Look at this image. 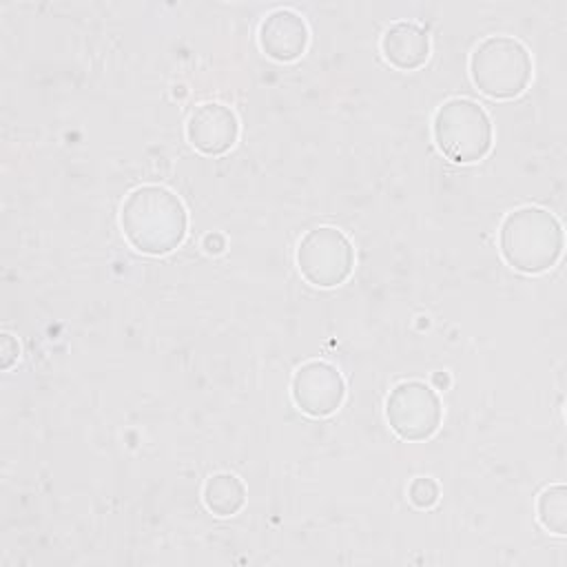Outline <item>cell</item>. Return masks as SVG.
Here are the masks:
<instances>
[{"label":"cell","mask_w":567,"mask_h":567,"mask_svg":"<svg viewBox=\"0 0 567 567\" xmlns=\"http://www.w3.org/2000/svg\"><path fill=\"white\" fill-rule=\"evenodd\" d=\"M563 226L540 206H520L507 213L498 228L503 259L523 275H538L556 266L563 255Z\"/></svg>","instance_id":"2"},{"label":"cell","mask_w":567,"mask_h":567,"mask_svg":"<svg viewBox=\"0 0 567 567\" xmlns=\"http://www.w3.org/2000/svg\"><path fill=\"white\" fill-rule=\"evenodd\" d=\"M381 53L385 62L399 71L421 69L430 58V35L410 20L392 22L381 35Z\"/></svg>","instance_id":"10"},{"label":"cell","mask_w":567,"mask_h":567,"mask_svg":"<svg viewBox=\"0 0 567 567\" xmlns=\"http://www.w3.org/2000/svg\"><path fill=\"white\" fill-rule=\"evenodd\" d=\"M0 348H2V354H0L2 370H9L18 361V357H20V346H18V341L9 332H4Z\"/></svg>","instance_id":"14"},{"label":"cell","mask_w":567,"mask_h":567,"mask_svg":"<svg viewBox=\"0 0 567 567\" xmlns=\"http://www.w3.org/2000/svg\"><path fill=\"white\" fill-rule=\"evenodd\" d=\"M292 403L308 416L321 419L337 412L346 399V381L341 372L321 359L301 363L290 381Z\"/></svg>","instance_id":"7"},{"label":"cell","mask_w":567,"mask_h":567,"mask_svg":"<svg viewBox=\"0 0 567 567\" xmlns=\"http://www.w3.org/2000/svg\"><path fill=\"white\" fill-rule=\"evenodd\" d=\"M301 277L317 288L341 286L354 270V248L348 235L334 226L308 230L295 252Z\"/></svg>","instance_id":"5"},{"label":"cell","mask_w":567,"mask_h":567,"mask_svg":"<svg viewBox=\"0 0 567 567\" xmlns=\"http://www.w3.org/2000/svg\"><path fill=\"white\" fill-rule=\"evenodd\" d=\"M202 248H204L208 255H219V252H224V248H226V237H224L221 233H208V235H204Z\"/></svg>","instance_id":"15"},{"label":"cell","mask_w":567,"mask_h":567,"mask_svg":"<svg viewBox=\"0 0 567 567\" xmlns=\"http://www.w3.org/2000/svg\"><path fill=\"white\" fill-rule=\"evenodd\" d=\"M470 78L487 97L512 100L532 80V55L512 35H487L470 55Z\"/></svg>","instance_id":"3"},{"label":"cell","mask_w":567,"mask_h":567,"mask_svg":"<svg viewBox=\"0 0 567 567\" xmlns=\"http://www.w3.org/2000/svg\"><path fill=\"white\" fill-rule=\"evenodd\" d=\"M237 137V115L221 102H202L186 120V140L202 155H221L235 146Z\"/></svg>","instance_id":"8"},{"label":"cell","mask_w":567,"mask_h":567,"mask_svg":"<svg viewBox=\"0 0 567 567\" xmlns=\"http://www.w3.org/2000/svg\"><path fill=\"white\" fill-rule=\"evenodd\" d=\"M432 383H434V390H445V388H450V374L447 372H434Z\"/></svg>","instance_id":"16"},{"label":"cell","mask_w":567,"mask_h":567,"mask_svg":"<svg viewBox=\"0 0 567 567\" xmlns=\"http://www.w3.org/2000/svg\"><path fill=\"white\" fill-rule=\"evenodd\" d=\"M536 518L547 532H551L556 536H565V532H567V489H565V485H549L538 494Z\"/></svg>","instance_id":"12"},{"label":"cell","mask_w":567,"mask_h":567,"mask_svg":"<svg viewBox=\"0 0 567 567\" xmlns=\"http://www.w3.org/2000/svg\"><path fill=\"white\" fill-rule=\"evenodd\" d=\"M259 49L275 62L299 60L310 40L306 20L292 9H275L261 22L257 31Z\"/></svg>","instance_id":"9"},{"label":"cell","mask_w":567,"mask_h":567,"mask_svg":"<svg viewBox=\"0 0 567 567\" xmlns=\"http://www.w3.org/2000/svg\"><path fill=\"white\" fill-rule=\"evenodd\" d=\"M120 228L131 248L159 257L173 252L186 237L188 213L168 188L144 184L133 188L120 208Z\"/></svg>","instance_id":"1"},{"label":"cell","mask_w":567,"mask_h":567,"mask_svg":"<svg viewBox=\"0 0 567 567\" xmlns=\"http://www.w3.org/2000/svg\"><path fill=\"white\" fill-rule=\"evenodd\" d=\"M202 498L215 516H235L246 505V485L235 474L219 472L206 478Z\"/></svg>","instance_id":"11"},{"label":"cell","mask_w":567,"mask_h":567,"mask_svg":"<svg viewBox=\"0 0 567 567\" xmlns=\"http://www.w3.org/2000/svg\"><path fill=\"white\" fill-rule=\"evenodd\" d=\"M439 496H441L439 485H436V481L430 478V476H419V478H414V481L410 483V487H408V498H410V503H412L414 507H419V509H430V507H434V505L439 503Z\"/></svg>","instance_id":"13"},{"label":"cell","mask_w":567,"mask_h":567,"mask_svg":"<svg viewBox=\"0 0 567 567\" xmlns=\"http://www.w3.org/2000/svg\"><path fill=\"white\" fill-rule=\"evenodd\" d=\"M436 148L456 164H474L492 148V120L470 97L445 100L432 117Z\"/></svg>","instance_id":"4"},{"label":"cell","mask_w":567,"mask_h":567,"mask_svg":"<svg viewBox=\"0 0 567 567\" xmlns=\"http://www.w3.org/2000/svg\"><path fill=\"white\" fill-rule=\"evenodd\" d=\"M385 419L399 439L425 441L436 434L443 419V405L434 388L410 379L390 390L385 399Z\"/></svg>","instance_id":"6"}]
</instances>
